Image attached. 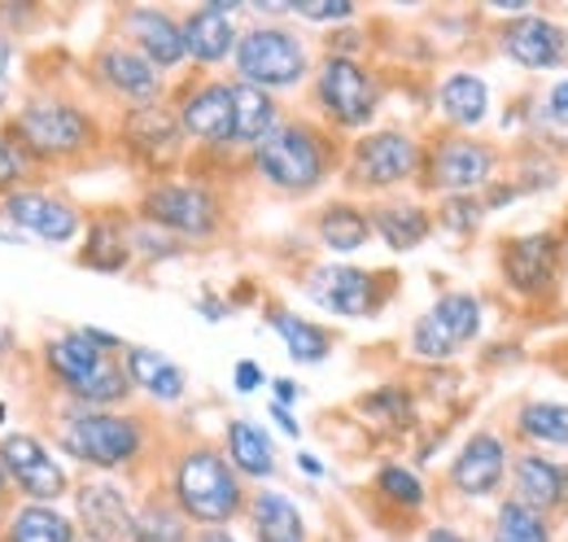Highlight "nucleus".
Listing matches in <instances>:
<instances>
[{
	"label": "nucleus",
	"instance_id": "17",
	"mask_svg": "<svg viewBox=\"0 0 568 542\" xmlns=\"http://www.w3.org/2000/svg\"><path fill=\"white\" fill-rule=\"evenodd\" d=\"M0 469L13 490V503H58L67 508L74 490V469L49 446L40 429L0 433Z\"/></svg>",
	"mask_w": 568,
	"mask_h": 542
},
{
	"label": "nucleus",
	"instance_id": "32",
	"mask_svg": "<svg viewBox=\"0 0 568 542\" xmlns=\"http://www.w3.org/2000/svg\"><path fill=\"white\" fill-rule=\"evenodd\" d=\"M263 320H267V329L281 338L284 354H288L297 368H320V363H328L333 350H337V333H333L328 324H320V320H311V315H297L293 307L267 302V307H263Z\"/></svg>",
	"mask_w": 568,
	"mask_h": 542
},
{
	"label": "nucleus",
	"instance_id": "39",
	"mask_svg": "<svg viewBox=\"0 0 568 542\" xmlns=\"http://www.w3.org/2000/svg\"><path fill=\"white\" fill-rule=\"evenodd\" d=\"M490 542H556V525H551V516L503 494L495 503V516H490Z\"/></svg>",
	"mask_w": 568,
	"mask_h": 542
},
{
	"label": "nucleus",
	"instance_id": "1",
	"mask_svg": "<svg viewBox=\"0 0 568 542\" xmlns=\"http://www.w3.org/2000/svg\"><path fill=\"white\" fill-rule=\"evenodd\" d=\"M4 128L13 132V140L22 144V153L44 180H62L71 171L110 158V110H101L83 92V83L31 74L18 88V101Z\"/></svg>",
	"mask_w": 568,
	"mask_h": 542
},
{
	"label": "nucleus",
	"instance_id": "2",
	"mask_svg": "<svg viewBox=\"0 0 568 542\" xmlns=\"http://www.w3.org/2000/svg\"><path fill=\"white\" fill-rule=\"evenodd\" d=\"M40 433L79 473L123 476L132 485H149L166 455V433L149 406H74L49 399Z\"/></svg>",
	"mask_w": 568,
	"mask_h": 542
},
{
	"label": "nucleus",
	"instance_id": "38",
	"mask_svg": "<svg viewBox=\"0 0 568 542\" xmlns=\"http://www.w3.org/2000/svg\"><path fill=\"white\" fill-rule=\"evenodd\" d=\"M355 411L363 415V424L385 429V433H394V438H403V433H412V429L420 424V420H416V394H412L403 381H385V385L358 394Z\"/></svg>",
	"mask_w": 568,
	"mask_h": 542
},
{
	"label": "nucleus",
	"instance_id": "31",
	"mask_svg": "<svg viewBox=\"0 0 568 542\" xmlns=\"http://www.w3.org/2000/svg\"><path fill=\"white\" fill-rule=\"evenodd\" d=\"M241 521L250 525L254 542H311L306 512L297 508L293 494H284L276 485H254Z\"/></svg>",
	"mask_w": 568,
	"mask_h": 542
},
{
	"label": "nucleus",
	"instance_id": "33",
	"mask_svg": "<svg viewBox=\"0 0 568 542\" xmlns=\"http://www.w3.org/2000/svg\"><path fill=\"white\" fill-rule=\"evenodd\" d=\"M281 119H284L281 97H272V92H263L254 83L232 79V153L236 158H245L258 140H267V136L281 128Z\"/></svg>",
	"mask_w": 568,
	"mask_h": 542
},
{
	"label": "nucleus",
	"instance_id": "19",
	"mask_svg": "<svg viewBox=\"0 0 568 542\" xmlns=\"http://www.w3.org/2000/svg\"><path fill=\"white\" fill-rule=\"evenodd\" d=\"M511 455H516V451H511L507 433H498L490 424L473 429V433L459 442L455 460L446 464V476H442L446 494L459 499V503H498L503 490H507Z\"/></svg>",
	"mask_w": 568,
	"mask_h": 542
},
{
	"label": "nucleus",
	"instance_id": "15",
	"mask_svg": "<svg viewBox=\"0 0 568 542\" xmlns=\"http://www.w3.org/2000/svg\"><path fill=\"white\" fill-rule=\"evenodd\" d=\"M302 298L337 320H376L398 298V271H372L324 259L302 268Z\"/></svg>",
	"mask_w": 568,
	"mask_h": 542
},
{
	"label": "nucleus",
	"instance_id": "16",
	"mask_svg": "<svg viewBox=\"0 0 568 542\" xmlns=\"http://www.w3.org/2000/svg\"><path fill=\"white\" fill-rule=\"evenodd\" d=\"M83 223H88L83 202L71 198L58 180H36L0 202V228H9L22 245L40 241L53 250H74L83 237Z\"/></svg>",
	"mask_w": 568,
	"mask_h": 542
},
{
	"label": "nucleus",
	"instance_id": "9",
	"mask_svg": "<svg viewBox=\"0 0 568 542\" xmlns=\"http://www.w3.org/2000/svg\"><path fill=\"white\" fill-rule=\"evenodd\" d=\"M420 175H416V198H477L503 175V149L495 140L468 132H446L433 128L420 136Z\"/></svg>",
	"mask_w": 568,
	"mask_h": 542
},
{
	"label": "nucleus",
	"instance_id": "50",
	"mask_svg": "<svg viewBox=\"0 0 568 542\" xmlns=\"http://www.w3.org/2000/svg\"><path fill=\"white\" fill-rule=\"evenodd\" d=\"M293 464H297V473L311 476V481H324V476H328V469H324V460H320L315 451H297V455H293Z\"/></svg>",
	"mask_w": 568,
	"mask_h": 542
},
{
	"label": "nucleus",
	"instance_id": "14",
	"mask_svg": "<svg viewBox=\"0 0 568 542\" xmlns=\"http://www.w3.org/2000/svg\"><path fill=\"white\" fill-rule=\"evenodd\" d=\"M486 333V302L473 289H442L433 307L407 329V354L425 368H450L468 345Z\"/></svg>",
	"mask_w": 568,
	"mask_h": 542
},
{
	"label": "nucleus",
	"instance_id": "11",
	"mask_svg": "<svg viewBox=\"0 0 568 542\" xmlns=\"http://www.w3.org/2000/svg\"><path fill=\"white\" fill-rule=\"evenodd\" d=\"M79 83H83V92H88L101 110H110V114L158 106V101H166V92H171V79L158 74L136 49H128V44L114 40V36H101V40L88 49V58H83V67H79Z\"/></svg>",
	"mask_w": 568,
	"mask_h": 542
},
{
	"label": "nucleus",
	"instance_id": "49",
	"mask_svg": "<svg viewBox=\"0 0 568 542\" xmlns=\"http://www.w3.org/2000/svg\"><path fill=\"white\" fill-rule=\"evenodd\" d=\"M547 114L551 119H568V79H556L547 92Z\"/></svg>",
	"mask_w": 568,
	"mask_h": 542
},
{
	"label": "nucleus",
	"instance_id": "52",
	"mask_svg": "<svg viewBox=\"0 0 568 542\" xmlns=\"http://www.w3.org/2000/svg\"><path fill=\"white\" fill-rule=\"evenodd\" d=\"M189 542H241L232 530H193V539Z\"/></svg>",
	"mask_w": 568,
	"mask_h": 542
},
{
	"label": "nucleus",
	"instance_id": "42",
	"mask_svg": "<svg viewBox=\"0 0 568 542\" xmlns=\"http://www.w3.org/2000/svg\"><path fill=\"white\" fill-rule=\"evenodd\" d=\"M36 180H44V175L31 167V158L22 153V144H18L13 132L0 123V202H4L9 193H18V189L36 184Z\"/></svg>",
	"mask_w": 568,
	"mask_h": 542
},
{
	"label": "nucleus",
	"instance_id": "29",
	"mask_svg": "<svg viewBox=\"0 0 568 542\" xmlns=\"http://www.w3.org/2000/svg\"><path fill=\"white\" fill-rule=\"evenodd\" d=\"M433 110H437V123L446 132H477L490 123L495 114V97H490V83L477 74V70H450L437 79L433 88Z\"/></svg>",
	"mask_w": 568,
	"mask_h": 542
},
{
	"label": "nucleus",
	"instance_id": "7",
	"mask_svg": "<svg viewBox=\"0 0 568 542\" xmlns=\"http://www.w3.org/2000/svg\"><path fill=\"white\" fill-rule=\"evenodd\" d=\"M420 132L398 128V123H381L372 132L351 136L346 153H342V189L355 202H376V198H394L416 189L420 175Z\"/></svg>",
	"mask_w": 568,
	"mask_h": 542
},
{
	"label": "nucleus",
	"instance_id": "20",
	"mask_svg": "<svg viewBox=\"0 0 568 542\" xmlns=\"http://www.w3.org/2000/svg\"><path fill=\"white\" fill-rule=\"evenodd\" d=\"M128 49H136L149 67L166 79L184 74V31H180V9L171 4H114L110 9V31Z\"/></svg>",
	"mask_w": 568,
	"mask_h": 542
},
{
	"label": "nucleus",
	"instance_id": "45",
	"mask_svg": "<svg viewBox=\"0 0 568 542\" xmlns=\"http://www.w3.org/2000/svg\"><path fill=\"white\" fill-rule=\"evenodd\" d=\"M267 385H272V403L288 406V411L302 403V394H306V390H302L293 377H267Z\"/></svg>",
	"mask_w": 568,
	"mask_h": 542
},
{
	"label": "nucleus",
	"instance_id": "37",
	"mask_svg": "<svg viewBox=\"0 0 568 542\" xmlns=\"http://www.w3.org/2000/svg\"><path fill=\"white\" fill-rule=\"evenodd\" d=\"M372 499L385 503V508H394L398 516H420L428 508V499H433V490H428L425 473H420L416 464L385 460V464H376V473H372Z\"/></svg>",
	"mask_w": 568,
	"mask_h": 542
},
{
	"label": "nucleus",
	"instance_id": "26",
	"mask_svg": "<svg viewBox=\"0 0 568 542\" xmlns=\"http://www.w3.org/2000/svg\"><path fill=\"white\" fill-rule=\"evenodd\" d=\"M507 499L551 516V512H568V460L542 455V451H520L511 455L507 469Z\"/></svg>",
	"mask_w": 568,
	"mask_h": 542
},
{
	"label": "nucleus",
	"instance_id": "48",
	"mask_svg": "<svg viewBox=\"0 0 568 542\" xmlns=\"http://www.w3.org/2000/svg\"><path fill=\"white\" fill-rule=\"evenodd\" d=\"M267 415L276 420V429H281L284 438H302V420H297V411H288V406H281V403H267Z\"/></svg>",
	"mask_w": 568,
	"mask_h": 542
},
{
	"label": "nucleus",
	"instance_id": "55",
	"mask_svg": "<svg viewBox=\"0 0 568 542\" xmlns=\"http://www.w3.org/2000/svg\"><path fill=\"white\" fill-rule=\"evenodd\" d=\"M324 542H333V539H324Z\"/></svg>",
	"mask_w": 568,
	"mask_h": 542
},
{
	"label": "nucleus",
	"instance_id": "30",
	"mask_svg": "<svg viewBox=\"0 0 568 542\" xmlns=\"http://www.w3.org/2000/svg\"><path fill=\"white\" fill-rule=\"evenodd\" d=\"M311 237L328 259H355L358 250L372 245V223H367V205L355 198H328L315 205L311 214Z\"/></svg>",
	"mask_w": 568,
	"mask_h": 542
},
{
	"label": "nucleus",
	"instance_id": "6",
	"mask_svg": "<svg viewBox=\"0 0 568 542\" xmlns=\"http://www.w3.org/2000/svg\"><path fill=\"white\" fill-rule=\"evenodd\" d=\"M132 214L171 232L180 245H214L227 232L232 219V202L223 193V184L214 175H197V171H175L162 180H149L136 189Z\"/></svg>",
	"mask_w": 568,
	"mask_h": 542
},
{
	"label": "nucleus",
	"instance_id": "12",
	"mask_svg": "<svg viewBox=\"0 0 568 542\" xmlns=\"http://www.w3.org/2000/svg\"><path fill=\"white\" fill-rule=\"evenodd\" d=\"M110 158L128 162L141 175V184H149V180H162V175L184 171L189 140L180 132L171 106L158 101V106L110 114Z\"/></svg>",
	"mask_w": 568,
	"mask_h": 542
},
{
	"label": "nucleus",
	"instance_id": "36",
	"mask_svg": "<svg viewBox=\"0 0 568 542\" xmlns=\"http://www.w3.org/2000/svg\"><path fill=\"white\" fill-rule=\"evenodd\" d=\"M193 525L184 521V512L171 503V494L149 481L136 494V516H132V539L128 542H189Z\"/></svg>",
	"mask_w": 568,
	"mask_h": 542
},
{
	"label": "nucleus",
	"instance_id": "8",
	"mask_svg": "<svg viewBox=\"0 0 568 542\" xmlns=\"http://www.w3.org/2000/svg\"><path fill=\"white\" fill-rule=\"evenodd\" d=\"M311 119L333 136H363L376 128L385 106V83L367 58H315L311 70Z\"/></svg>",
	"mask_w": 568,
	"mask_h": 542
},
{
	"label": "nucleus",
	"instance_id": "35",
	"mask_svg": "<svg viewBox=\"0 0 568 542\" xmlns=\"http://www.w3.org/2000/svg\"><path fill=\"white\" fill-rule=\"evenodd\" d=\"M0 542H79V530L58 503H13L0 521Z\"/></svg>",
	"mask_w": 568,
	"mask_h": 542
},
{
	"label": "nucleus",
	"instance_id": "34",
	"mask_svg": "<svg viewBox=\"0 0 568 542\" xmlns=\"http://www.w3.org/2000/svg\"><path fill=\"white\" fill-rule=\"evenodd\" d=\"M511 433L525 442V451H568V403L520 399L511 411Z\"/></svg>",
	"mask_w": 568,
	"mask_h": 542
},
{
	"label": "nucleus",
	"instance_id": "41",
	"mask_svg": "<svg viewBox=\"0 0 568 542\" xmlns=\"http://www.w3.org/2000/svg\"><path fill=\"white\" fill-rule=\"evenodd\" d=\"M428 205H433V228H442V232H450L459 241H473L481 232V223L490 219L481 198H437Z\"/></svg>",
	"mask_w": 568,
	"mask_h": 542
},
{
	"label": "nucleus",
	"instance_id": "43",
	"mask_svg": "<svg viewBox=\"0 0 568 542\" xmlns=\"http://www.w3.org/2000/svg\"><path fill=\"white\" fill-rule=\"evenodd\" d=\"M355 18H358V4H351V0H288V22L351 27Z\"/></svg>",
	"mask_w": 568,
	"mask_h": 542
},
{
	"label": "nucleus",
	"instance_id": "4",
	"mask_svg": "<svg viewBox=\"0 0 568 542\" xmlns=\"http://www.w3.org/2000/svg\"><path fill=\"white\" fill-rule=\"evenodd\" d=\"M153 481L171 494V503L184 512L193 530H227L245 516V503H250V485L236 476V469L211 438L166 442V455Z\"/></svg>",
	"mask_w": 568,
	"mask_h": 542
},
{
	"label": "nucleus",
	"instance_id": "21",
	"mask_svg": "<svg viewBox=\"0 0 568 542\" xmlns=\"http://www.w3.org/2000/svg\"><path fill=\"white\" fill-rule=\"evenodd\" d=\"M495 44L511 67L529 70V74L560 70L568 62V27L538 9H529L520 18H503L495 27Z\"/></svg>",
	"mask_w": 568,
	"mask_h": 542
},
{
	"label": "nucleus",
	"instance_id": "54",
	"mask_svg": "<svg viewBox=\"0 0 568 542\" xmlns=\"http://www.w3.org/2000/svg\"><path fill=\"white\" fill-rule=\"evenodd\" d=\"M4 415H9V406L0 403V433H4Z\"/></svg>",
	"mask_w": 568,
	"mask_h": 542
},
{
	"label": "nucleus",
	"instance_id": "24",
	"mask_svg": "<svg viewBox=\"0 0 568 542\" xmlns=\"http://www.w3.org/2000/svg\"><path fill=\"white\" fill-rule=\"evenodd\" d=\"M119 359H123V372H128V385H132L136 403L158 406V411L189 403V390H193V385H189V372H184L171 354H162L158 345L128 341V345L119 350Z\"/></svg>",
	"mask_w": 568,
	"mask_h": 542
},
{
	"label": "nucleus",
	"instance_id": "3",
	"mask_svg": "<svg viewBox=\"0 0 568 542\" xmlns=\"http://www.w3.org/2000/svg\"><path fill=\"white\" fill-rule=\"evenodd\" d=\"M342 153L346 140L333 136L324 123H315L311 114H284L281 128L258 140L241 162L263 193L281 202H311L337 180Z\"/></svg>",
	"mask_w": 568,
	"mask_h": 542
},
{
	"label": "nucleus",
	"instance_id": "27",
	"mask_svg": "<svg viewBox=\"0 0 568 542\" xmlns=\"http://www.w3.org/2000/svg\"><path fill=\"white\" fill-rule=\"evenodd\" d=\"M219 451L227 455V464L236 469V476L254 490V485H272L281 476V451H276V438L250 420V415H227L223 420V433H219Z\"/></svg>",
	"mask_w": 568,
	"mask_h": 542
},
{
	"label": "nucleus",
	"instance_id": "53",
	"mask_svg": "<svg viewBox=\"0 0 568 542\" xmlns=\"http://www.w3.org/2000/svg\"><path fill=\"white\" fill-rule=\"evenodd\" d=\"M9 508H13V490H9V481H4V469H0V521H4Z\"/></svg>",
	"mask_w": 568,
	"mask_h": 542
},
{
	"label": "nucleus",
	"instance_id": "40",
	"mask_svg": "<svg viewBox=\"0 0 568 542\" xmlns=\"http://www.w3.org/2000/svg\"><path fill=\"white\" fill-rule=\"evenodd\" d=\"M128 245H132L136 268H162V263H175V259L189 254V245H180L171 232L144 223V219H136V214L128 219Z\"/></svg>",
	"mask_w": 568,
	"mask_h": 542
},
{
	"label": "nucleus",
	"instance_id": "10",
	"mask_svg": "<svg viewBox=\"0 0 568 542\" xmlns=\"http://www.w3.org/2000/svg\"><path fill=\"white\" fill-rule=\"evenodd\" d=\"M227 67H232L227 79H241L272 97H284V92H302L311 83L315 49L293 22H250V27H241L236 53Z\"/></svg>",
	"mask_w": 568,
	"mask_h": 542
},
{
	"label": "nucleus",
	"instance_id": "13",
	"mask_svg": "<svg viewBox=\"0 0 568 542\" xmlns=\"http://www.w3.org/2000/svg\"><path fill=\"white\" fill-rule=\"evenodd\" d=\"M166 106L189 140V153L236 158L232 153V79L227 74H175Z\"/></svg>",
	"mask_w": 568,
	"mask_h": 542
},
{
	"label": "nucleus",
	"instance_id": "23",
	"mask_svg": "<svg viewBox=\"0 0 568 542\" xmlns=\"http://www.w3.org/2000/svg\"><path fill=\"white\" fill-rule=\"evenodd\" d=\"M560 275V237L556 232H525L498 245V280L516 298H547Z\"/></svg>",
	"mask_w": 568,
	"mask_h": 542
},
{
	"label": "nucleus",
	"instance_id": "51",
	"mask_svg": "<svg viewBox=\"0 0 568 542\" xmlns=\"http://www.w3.org/2000/svg\"><path fill=\"white\" fill-rule=\"evenodd\" d=\"M18 354H22V345H18V333H13V329L0 320V368H4V363H13Z\"/></svg>",
	"mask_w": 568,
	"mask_h": 542
},
{
	"label": "nucleus",
	"instance_id": "46",
	"mask_svg": "<svg viewBox=\"0 0 568 542\" xmlns=\"http://www.w3.org/2000/svg\"><path fill=\"white\" fill-rule=\"evenodd\" d=\"M197 311H202V320H211V324H219V320H227L232 315V302L227 298H219V293H197V302H193Z\"/></svg>",
	"mask_w": 568,
	"mask_h": 542
},
{
	"label": "nucleus",
	"instance_id": "18",
	"mask_svg": "<svg viewBox=\"0 0 568 542\" xmlns=\"http://www.w3.org/2000/svg\"><path fill=\"white\" fill-rule=\"evenodd\" d=\"M136 485L123 476L74 473V490L67 512L74 516L79 542H128L136 516Z\"/></svg>",
	"mask_w": 568,
	"mask_h": 542
},
{
	"label": "nucleus",
	"instance_id": "25",
	"mask_svg": "<svg viewBox=\"0 0 568 542\" xmlns=\"http://www.w3.org/2000/svg\"><path fill=\"white\" fill-rule=\"evenodd\" d=\"M367 205V223H372V241H381L389 254H412L428 245L433 228V205L416 193H394V198H376Z\"/></svg>",
	"mask_w": 568,
	"mask_h": 542
},
{
	"label": "nucleus",
	"instance_id": "5",
	"mask_svg": "<svg viewBox=\"0 0 568 542\" xmlns=\"http://www.w3.org/2000/svg\"><path fill=\"white\" fill-rule=\"evenodd\" d=\"M36 377L53 403L74 406H136L123 359L88 338L83 324H62L36 341Z\"/></svg>",
	"mask_w": 568,
	"mask_h": 542
},
{
	"label": "nucleus",
	"instance_id": "44",
	"mask_svg": "<svg viewBox=\"0 0 568 542\" xmlns=\"http://www.w3.org/2000/svg\"><path fill=\"white\" fill-rule=\"evenodd\" d=\"M263 385H267L263 363H258V359H236V368H232V390H236V394H258Z\"/></svg>",
	"mask_w": 568,
	"mask_h": 542
},
{
	"label": "nucleus",
	"instance_id": "28",
	"mask_svg": "<svg viewBox=\"0 0 568 542\" xmlns=\"http://www.w3.org/2000/svg\"><path fill=\"white\" fill-rule=\"evenodd\" d=\"M128 219L132 210H97L83 223V237L74 245V268L97 271V275H128L136 271L132 245H128Z\"/></svg>",
	"mask_w": 568,
	"mask_h": 542
},
{
	"label": "nucleus",
	"instance_id": "22",
	"mask_svg": "<svg viewBox=\"0 0 568 542\" xmlns=\"http://www.w3.org/2000/svg\"><path fill=\"white\" fill-rule=\"evenodd\" d=\"M245 4L241 0H206L180 13V31H184V58L189 67L202 74H214L219 67L232 62L236 53V36H241V18Z\"/></svg>",
	"mask_w": 568,
	"mask_h": 542
},
{
	"label": "nucleus",
	"instance_id": "47",
	"mask_svg": "<svg viewBox=\"0 0 568 542\" xmlns=\"http://www.w3.org/2000/svg\"><path fill=\"white\" fill-rule=\"evenodd\" d=\"M425 542H473V534L459 530V525H450V521H428Z\"/></svg>",
	"mask_w": 568,
	"mask_h": 542
}]
</instances>
